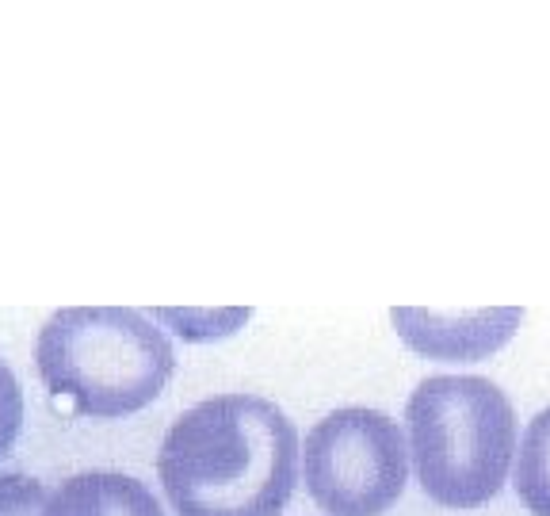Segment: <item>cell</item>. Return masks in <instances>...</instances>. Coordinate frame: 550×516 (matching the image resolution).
Listing matches in <instances>:
<instances>
[{"mask_svg":"<svg viewBox=\"0 0 550 516\" xmlns=\"http://www.w3.org/2000/svg\"><path fill=\"white\" fill-rule=\"evenodd\" d=\"M35 367L50 394L77 413L115 421L146 409L169 387L172 341L130 306H65L46 318L35 341Z\"/></svg>","mask_w":550,"mask_h":516,"instance_id":"3","label":"cell"},{"mask_svg":"<svg viewBox=\"0 0 550 516\" xmlns=\"http://www.w3.org/2000/svg\"><path fill=\"white\" fill-rule=\"evenodd\" d=\"M512 459V486L531 516H550V409L535 413Z\"/></svg>","mask_w":550,"mask_h":516,"instance_id":"7","label":"cell"},{"mask_svg":"<svg viewBox=\"0 0 550 516\" xmlns=\"http://www.w3.org/2000/svg\"><path fill=\"white\" fill-rule=\"evenodd\" d=\"M390 322L417 356L444 364H478L501 352L524 322L520 306H482V310H424L394 306Z\"/></svg>","mask_w":550,"mask_h":516,"instance_id":"5","label":"cell"},{"mask_svg":"<svg viewBox=\"0 0 550 516\" xmlns=\"http://www.w3.org/2000/svg\"><path fill=\"white\" fill-rule=\"evenodd\" d=\"M43 516H165L146 482L123 471L69 474L54 494H46Z\"/></svg>","mask_w":550,"mask_h":516,"instance_id":"6","label":"cell"},{"mask_svg":"<svg viewBox=\"0 0 550 516\" xmlns=\"http://www.w3.org/2000/svg\"><path fill=\"white\" fill-rule=\"evenodd\" d=\"M157 478L176 516H283L298 482V432L256 394H214L161 440Z\"/></svg>","mask_w":550,"mask_h":516,"instance_id":"1","label":"cell"},{"mask_svg":"<svg viewBox=\"0 0 550 516\" xmlns=\"http://www.w3.org/2000/svg\"><path fill=\"white\" fill-rule=\"evenodd\" d=\"M46 490L39 478L20 471L0 474V516H43Z\"/></svg>","mask_w":550,"mask_h":516,"instance_id":"8","label":"cell"},{"mask_svg":"<svg viewBox=\"0 0 550 516\" xmlns=\"http://www.w3.org/2000/svg\"><path fill=\"white\" fill-rule=\"evenodd\" d=\"M516 440L508 394L482 375H428L405 402L409 471L444 509H482L501 494Z\"/></svg>","mask_w":550,"mask_h":516,"instance_id":"2","label":"cell"},{"mask_svg":"<svg viewBox=\"0 0 550 516\" xmlns=\"http://www.w3.org/2000/svg\"><path fill=\"white\" fill-rule=\"evenodd\" d=\"M23 425V390L12 375V367L0 360V459L12 452Z\"/></svg>","mask_w":550,"mask_h":516,"instance_id":"9","label":"cell"},{"mask_svg":"<svg viewBox=\"0 0 550 516\" xmlns=\"http://www.w3.org/2000/svg\"><path fill=\"white\" fill-rule=\"evenodd\" d=\"M306 494L329 516H382L409 482V444L394 417L344 406L321 417L302 444Z\"/></svg>","mask_w":550,"mask_h":516,"instance_id":"4","label":"cell"}]
</instances>
